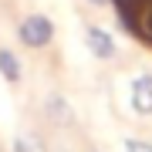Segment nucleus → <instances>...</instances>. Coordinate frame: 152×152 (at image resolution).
Returning <instances> with one entry per match:
<instances>
[{"mask_svg": "<svg viewBox=\"0 0 152 152\" xmlns=\"http://www.w3.org/2000/svg\"><path fill=\"white\" fill-rule=\"evenodd\" d=\"M85 44H88V51H91L95 58H102V61H108L115 58V41H112V34L105 31V27H88L85 31Z\"/></svg>", "mask_w": 152, "mask_h": 152, "instance_id": "obj_3", "label": "nucleus"}, {"mask_svg": "<svg viewBox=\"0 0 152 152\" xmlns=\"http://www.w3.org/2000/svg\"><path fill=\"white\" fill-rule=\"evenodd\" d=\"M122 24L135 34L139 41L152 44V0H135V4H122Z\"/></svg>", "mask_w": 152, "mask_h": 152, "instance_id": "obj_2", "label": "nucleus"}, {"mask_svg": "<svg viewBox=\"0 0 152 152\" xmlns=\"http://www.w3.org/2000/svg\"><path fill=\"white\" fill-rule=\"evenodd\" d=\"M91 4H98V7H102V4H105V0H91Z\"/></svg>", "mask_w": 152, "mask_h": 152, "instance_id": "obj_10", "label": "nucleus"}, {"mask_svg": "<svg viewBox=\"0 0 152 152\" xmlns=\"http://www.w3.org/2000/svg\"><path fill=\"white\" fill-rule=\"evenodd\" d=\"M17 37L20 44H27V48H48L51 37H54V24H51V17L44 14H27L20 24H17Z\"/></svg>", "mask_w": 152, "mask_h": 152, "instance_id": "obj_1", "label": "nucleus"}, {"mask_svg": "<svg viewBox=\"0 0 152 152\" xmlns=\"http://www.w3.org/2000/svg\"><path fill=\"white\" fill-rule=\"evenodd\" d=\"M132 108L135 115H152V75H139L132 81Z\"/></svg>", "mask_w": 152, "mask_h": 152, "instance_id": "obj_4", "label": "nucleus"}, {"mask_svg": "<svg viewBox=\"0 0 152 152\" xmlns=\"http://www.w3.org/2000/svg\"><path fill=\"white\" fill-rule=\"evenodd\" d=\"M125 152H152V142H142V139H125Z\"/></svg>", "mask_w": 152, "mask_h": 152, "instance_id": "obj_8", "label": "nucleus"}, {"mask_svg": "<svg viewBox=\"0 0 152 152\" xmlns=\"http://www.w3.org/2000/svg\"><path fill=\"white\" fill-rule=\"evenodd\" d=\"M122 4H135V0H118V7H122Z\"/></svg>", "mask_w": 152, "mask_h": 152, "instance_id": "obj_9", "label": "nucleus"}, {"mask_svg": "<svg viewBox=\"0 0 152 152\" xmlns=\"http://www.w3.org/2000/svg\"><path fill=\"white\" fill-rule=\"evenodd\" d=\"M48 115H51L54 125H71V122H75V112H71V105L61 95H51L48 98Z\"/></svg>", "mask_w": 152, "mask_h": 152, "instance_id": "obj_5", "label": "nucleus"}, {"mask_svg": "<svg viewBox=\"0 0 152 152\" xmlns=\"http://www.w3.org/2000/svg\"><path fill=\"white\" fill-rule=\"evenodd\" d=\"M14 152H44V142L34 135H20V139H14Z\"/></svg>", "mask_w": 152, "mask_h": 152, "instance_id": "obj_7", "label": "nucleus"}, {"mask_svg": "<svg viewBox=\"0 0 152 152\" xmlns=\"http://www.w3.org/2000/svg\"><path fill=\"white\" fill-rule=\"evenodd\" d=\"M0 75H4L10 85L20 81V61H17V54L7 51V48H0Z\"/></svg>", "mask_w": 152, "mask_h": 152, "instance_id": "obj_6", "label": "nucleus"}]
</instances>
